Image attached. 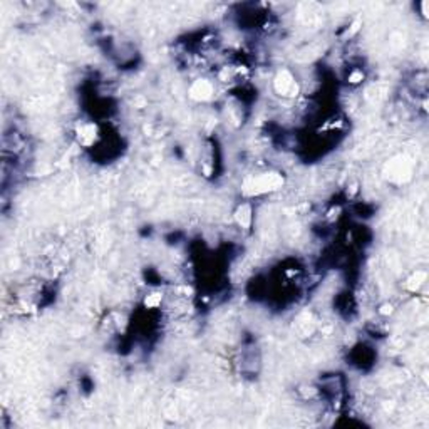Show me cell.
<instances>
[{
  "label": "cell",
  "instance_id": "cell-3",
  "mask_svg": "<svg viewBox=\"0 0 429 429\" xmlns=\"http://www.w3.org/2000/svg\"><path fill=\"white\" fill-rule=\"evenodd\" d=\"M212 92H213V88H212V84L206 82V80H198V82L192 88L193 98H196V99H208Z\"/></svg>",
  "mask_w": 429,
  "mask_h": 429
},
{
  "label": "cell",
  "instance_id": "cell-1",
  "mask_svg": "<svg viewBox=\"0 0 429 429\" xmlns=\"http://www.w3.org/2000/svg\"><path fill=\"white\" fill-rule=\"evenodd\" d=\"M284 180L280 174L275 173H264L258 174L255 178H250L245 183V193L246 194H262V193H268V192H275L282 186Z\"/></svg>",
  "mask_w": 429,
  "mask_h": 429
},
{
  "label": "cell",
  "instance_id": "cell-5",
  "mask_svg": "<svg viewBox=\"0 0 429 429\" xmlns=\"http://www.w3.org/2000/svg\"><path fill=\"white\" fill-rule=\"evenodd\" d=\"M362 78H364V76H362L360 70H354V72L349 76V80L350 82H359V80H362Z\"/></svg>",
  "mask_w": 429,
  "mask_h": 429
},
{
  "label": "cell",
  "instance_id": "cell-2",
  "mask_svg": "<svg viewBox=\"0 0 429 429\" xmlns=\"http://www.w3.org/2000/svg\"><path fill=\"white\" fill-rule=\"evenodd\" d=\"M274 88L280 96H285V98L295 96V94L298 92L297 80L294 79V76L290 74L288 70H282V72H278V76L274 80Z\"/></svg>",
  "mask_w": 429,
  "mask_h": 429
},
{
  "label": "cell",
  "instance_id": "cell-4",
  "mask_svg": "<svg viewBox=\"0 0 429 429\" xmlns=\"http://www.w3.org/2000/svg\"><path fill=\"white\" fill-rule=\"evenodd\" d=\"M236 220L238 223H240L242 226H250L252 223V214H250V208L248 206H242L240 210H238L236 213Z\"/></svg>",
  "mask_w": 429,
  "mask_h": 429
}]
</instances>
